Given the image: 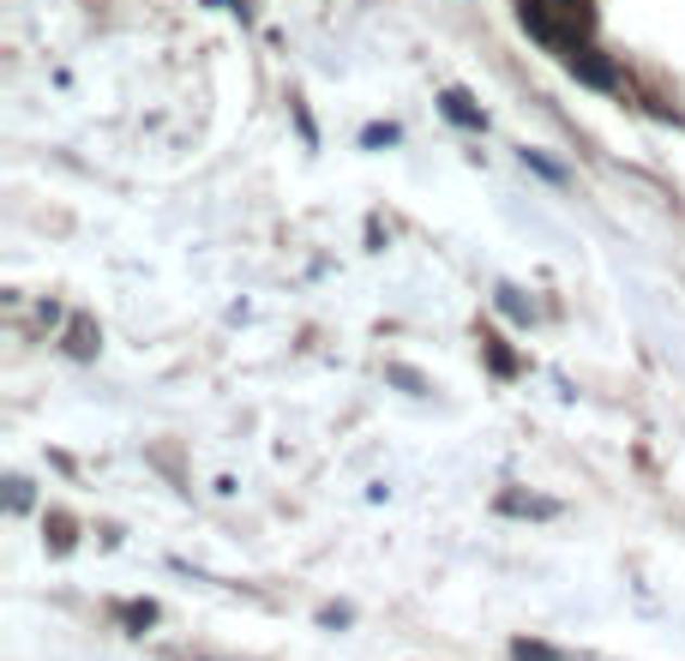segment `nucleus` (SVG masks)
<instances>
[{
	"label": "nucleus",
	"instance_id": "f257e3e1",
	"mask_svg": "<svg viewBox=\"0 0 685 661\" xmlns=\"http://www.w3.org/2000/svg\"><path fill=\"white\" fill-rule=\"evenodd\" d=\"M440 109L457 120V127H475V132L487 127V115L475 109V97H469V91H457V85H452V91H440Z\"/></svg>",
	"mask_w": 685,
	"mask_h": 661
},
{
	"label": "nucleus",
	"instance_id": "f03ea898",
	"mask_svg": "<svg viewBox=\"0 0 685 661\" xmlns=\"http://www.w3.org/2000/svg\"><path fill=\"white\" fill-rule=\"evenodd\" d=\"M571 73H583L589 85L613 91V66H608V61H595V49H571Z\"/></svg>",
	"mask_w": 685,
	"mask_h": 661
},
{
	"label": "nucleus",
	"instance_id": "7ed1b4c3",
	"mask_svg": "<svg viewBox=\"0 0 685 661\" xmlns=\"http://www.w3.org/2000/svg\"><path fill=\"white\" fill-rule=\"evenodd\" d=\"M518 18H523V30H535L542 42H554V18H547V0H518Z\"/></svg>",
	"mask_w": 685,
	"mask_h": 661
},
{
	"label": "nucleus",
	"instance_id": "20e7f679",
	"mask_svg": "<svg viewBox=\"0 0 685 661\" xmlns=\"http://www.w3.org/2000/svg\"><path fill=\"white\" fill-rule=\"evenodd\" d=\"M499 506L505 511H518V518H554V499H523V493H505V499H499Z\"/></svg>",
	"mask_w": 685,
	"mask_h": 661
},
{
	"label": "nucleus",
	"instance_id": "39448f33",
	"mask_svg": "<svg viewBox=\"0 0 685 661\" xmlns=\"http://www.w3.org/2000/svg\"><path fill=\"white\" fill-rule=\"evenodd\" d=\"M481 343H487V361L499 367V373H518V361H511V355L499 349V338H493V331H481Z\"/></svg>",
	"mask_w": 685,
	"mask_h": 661
},
{
	"label": "nucleus",
	"instance_id": "423d86ee",
	"mask_svg": "<svg viewBox=\"0 0 685 661\" xmlns=\"http://www.w3.org/2000/svg\"><path fill=\"white\" fill-rule=\"evenodd\" d=\"M499 313H511V319H530V301H523L518 289H499Z\"/></svg>",
	"mask_w": 685,
	"mask_h": 661
},
{
	"label": "nucleus",
	"instance_id": "0eeeda50",
	"mask_svg": "<svg viewBox=\"0 0 685 661\" xmlns=\"http://www.w3.org/2000/svg\"><path fill=\"white\" fill-rule=\"evenodd\" d=\"M523 163H530L535 175H547V181H566V169H559V163H547L542 151H523Z\"/></svg>",
	"mask_w": 685,
	"mask_h": 661
},
{
	"label": "nucleus",
	"instance_id": "6e6552de",
	"mask_svg": "<svg viewBox=\"0 0 685 661\" xmlns=\"http://www.w3.org/2000/svg\"><path fill=\"white\" fill-rule=\"evenodd\" d=\"M361 139H367V144H391V139H397V127H367Z\"/></svg>",
	"mask_w": 685,
	"mask_h": 661
},
{
	"label": "nucleus",
	"instance_id": "1a4fd4ad",
	"mask_svg": "<svg viewBox=\"0 0 685 661\" xmlns=\"http://www.w3.org/2000/svg\"><path fill=\"white\" fill-rule=\"evenodd\" d=\"M583 7H589V0H566V13H583Z\"/></svg>",
	"mask_w": 685,
	"mask_h": 661
}]
</instances>
